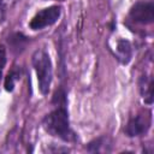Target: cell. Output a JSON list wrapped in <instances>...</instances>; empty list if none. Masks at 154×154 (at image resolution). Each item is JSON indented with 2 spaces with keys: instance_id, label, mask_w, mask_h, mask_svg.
<instances>
[{
  "instance_id": "2",
  "label": "cell",
  "mask_w": 154,
  "mask_h": 154,
  "mask_svg": "<svg viewBox=\"0 0 154 154\" xmlns=\"http://www.w3.org/2000/svg\"><path fill=\"white\" fill-rule=\"evenodd\" d=\"M32 64L37 75V81H38V89L40 91L46 95L49 90L51 82H52V61L48 55V53L43 49L36 51L35 54L32 55Z\"/></svg>"
},
{
  "instance_id": "4",
  "label": "cell",
  "mask_w": 154,
  "mask_h": 154,
  "mask_svg": "<svg viewBox=\"0 0 154 154\" xmlns=\"http://www.w3.org/2000/svg\"><path fill=\"white\" fill-rule=\"evenodd\" d=\"M132 20L141 24H150L154 22V4L152 1L136 2L130 10Z\"/></svg>"
},
{
  "instance_id": "5",
  "label": "cell",
  "mask_w": 154,
  "mask_h": 154,
  "mask_svg": "<svg viewBox=\"0 0 154 154\" xmlns=\"http://www.w3.org/2000/svg\"><path fill=\"white\" fill-rule=\"evenodd\" d=\"M150 114H137L136 117H132L126 126H125V134L129 137L141 136L146 134L150 126Z\"/></svg>"
},
{
  "instance_id": "7",
  "label": "cell",
  "mask_w": 154,
  "mask_h": 154,
  "mask_svg": "<svg viewBox=\"0 0 154 154\" xmlns=\"http://www.w3.org/2000/svg\"><path fill=\"white\" fill-rule=\"evenodd\" d=\"M141 88H142V95H143L144 102L152 103L153 102V79L150 78L148 83H146L144 81V84H142Z\"/></svg>"
},
{
  "instance_id": "8",
  "label": "cell",
  "mask_w": 154,
  "mask_h": 154,
  "mask_svg": "<svg viewBox=\"0 0 154 154\" xmlns=\"http://www.w3.org/2000/svg\"><path fill=\"white\" fill-rule=\"evenodd\" d=\"M53 102H55L59 106H66V95H65V91L63 89H59L55 91L54 94V97H53Z\"/></svg>"
},
{
  "instance_id": "3",
  "label": "cell",
  "mask_w": 154,
  "mask_h": 154,
  "mask_svg": "<svg viewBox=\"0 0 154 154\" xmlns=\"http://www.w3.org/2000/svg\"><path fill=\"white\" fill-rule=\"evenodd\" d=\"M60 13H61V8L59 6H51L43 8L31 19L29 25L32 30H40L42 28L49 26L59 19Z\"/></svg>"
},
{
  "instance_id": "1",
  "label": "cell",
  "mask_w": 154,
  "mask_h": 154,
  "mask_svg": "<svg viewBox=\"0 0 154 154\" xmlns=\"http://www.w3.org/2000/svg\"><path fill=\"white\" fill-rule=\"evenodd\" d=\"M43 126L47 132L64 141H70L73 137V134L70 130L69 116L65 106H59L57 109L49 113L43 120Z\"/></svg>"
},
{
  "instance_id": "11",
  "label": "cell",
  "mask_w": 154,
  "mask_h": 154,
  "mask_svg": "<svg viewBox=\"0 0 154 154\" xmlns=\"http://www.w3.org/2000/svg\"><path fill=\"white\" fill-rule=\"evenodd\" d=\"M5 64H6V52H5V48L2 46H0V77H1V72L5 67Z\"/></svg>"
},
{
  "instance_id": "10",
  "label": "cell",
  "mask_w": 154,
  "mask_h": 154,
  "mask_svg": "<svg viewBox=\"0 0 154 154\" xmlns=\"http://www.w3.org/2000/svg\"><path fill=\"white\" fill-rule=\"evenodd\" d=\"M101 144H102V138H97V140H95V141H93V142L89 143L88 150H89V152H94V153H95V152H99Z\"/></svg>"
},
{
  "instance_id": "6",
  "label": "cell",
  "mask_w": 154,
  "mask_h": 154,
  "mask_svg": "<svg viewBox=\"0 0 154 154\" xmlns=\"http://www.w3.org/2000/svg\"><path fill=\"white\" fill-rule=\"evenodd\" d=\"M118 59L123 64H128L131 59V45L126 40H119L117 43Z\"/></svg>"
},
{
  "instance_id": "9",
  "label": "cell",
  "mask_w": 154,
  "mask_h": 154,
  "mask_svg": "<svg viewBox=\"0 0 154 154\" xmlns=\"http://www.w3.org/2000/svg\"><path fill=\"white\" fill-rule=\"evenodd\" d=\"M13 87H14V78H13V75L12 73H8L5 78V89L7 91H12L13 90Z\"/></svg>"
}]
</instances>
